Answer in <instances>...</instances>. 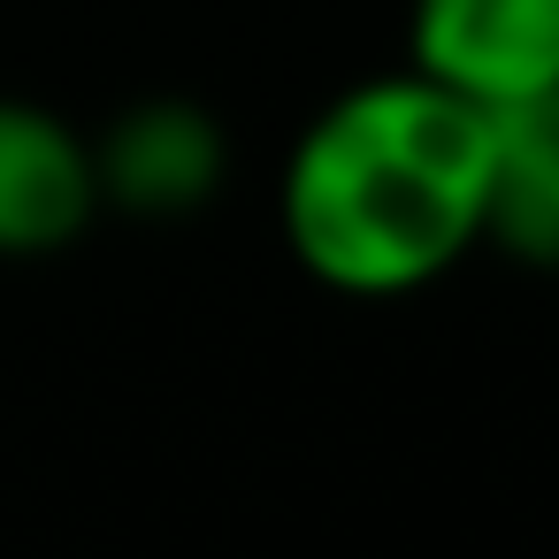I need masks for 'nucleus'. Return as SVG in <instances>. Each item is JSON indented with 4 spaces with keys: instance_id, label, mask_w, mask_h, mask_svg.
<instances>
[{
    "instance_id": "nucleus-1",
    "label": "nucleus",
    "mask_w": 559,
    "mask_h": 559,
    "mask_svg": "<svg viewBox=\"0 0 559 559\" xmlns=\"http://www.w3.org/2000/svg\"><path fill=\"white\" fill-rule=\"evenodd\" d=\"M490 108L421 70L345 85L284 154L276 223L292 261L337 299H406L483 246Z\"/></svg>"
},
{
    "instance_id": "nucleus-2",
    "label": "nucleus",
    "mask_w": 559,
    "mask_h": 559,
    "mask_svg": "<svg viewBox=\"0 0 559 559\" xmlns=\"http://www.w3.org/2000/svg\"><path fill=\"white\" fill-rule=\"evenodd\" d=\"M406 70L475 108L559 93V0H414Z\"/></svg>"
},
{
    "instance_id": "nucleus-3",
    "label": "nucleus",
    "mask_w": 559,
    "mask_h": 559,
    "mask_svg": "<svg viewBox=\"0 0 559 559\" xmlns=\"http://www.w3.org/2000/svg\"><path fill=\"white\" fill-rule=\"evenodd\" d=\"M93 177L100 207L139 223H185L230 185V131L215 108L154 93L93 131Z\"/></svg>"
},
{
    "instance_id": "nucleus-4",
    "label": "nucleus",
    "mask_w": 559,
    "mask_h": 559,
    "mask_svg": "<svg viewBox=\"0 0 559 559\" xmlns=\"http://www.w3.org/2000/svg\"><path fill=\"white\" fill-rule=\"evenodd\" d=\"M100 215L93 139L39 108L0 93V261H47L78 246Z\"/></svg>"
},
{
    "instance_id": "nucleus-5",
    "label": "nucleus",
    "mask_w": 559,
    "mask_h": 559,
    "mask_svg": "<svg viewBox=\"0 0 559 559\" xmlns=\"http://www.w3.org/2000/svg\"><path fill=\"white\" fill-rule=\"evenodd\" d=\"M483 246L536 276H559V93L490 108V192Z\"/></svg>"
}]
</instances>
